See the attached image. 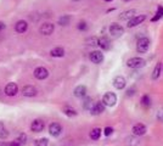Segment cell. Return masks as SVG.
<instances>
[{
    "label": "cell",
    "mask_w": 163,
    "mask_h": 146,
    "mask_svg": "<svg viewBox=\"0 0 163 146\" xmlns=\"http://www.w3.org/2000/svg\"><path fill=\"white\" fill-rule=\"evenodd\" d=\"M150 48V39L146 38V37H142L138 40V44H136V51L139 54H145Z\"/></svg>",
    "instance_id": "obj_1"
},
{
    "label": "cell",
    "mask_w": 163,
    "mask_h": 146,
    "mask_svg": "<svg viewBox=\"0 0 163 146\" xmlns=\"http://www.w3.org/2000/svg\"><path fill=\"white\" fill-rule=\"evenodd\" d=\"M102 104H104L105 106L113 107V106L117 104V96H116V94H115V93H111V91L106 93V94L104 95V98H102Z\"/></svg>",
    "instance_id": "obj_2"
},
{
    "label": "cell",
    "mask_w": 163,
    "mask_h": 146,
    "mask_svg": "<svg viewBox=\"0 0 163 146\" xmlns=\"http://www.w3.org/2000/svg\"><path fill=\"white\" fill-rule=\"evenodd\" d=\"M127 66L130 68H141L145 66V60L142 57H131L127 61Z\"/></svg>",
    "instance_id": "obj_3"
},
{
    "label": "cell",
    "mask_w": 163,
    "mask_h": 146,
    "mask_svg": "<svg viewBox=\"0 0 163 146\" xmlns=\"http://www.w3.org/2000/svg\"><path fill=\"white\" fill-rule=\"evenodd\" d=\"M108 31H110V34L113 38H118V37H121V35L124 34V28L121 25H118V23H112L110 26V29Z\"/></svg>",
    "instance_id": "obj_4"
},
{
    "label": "cell",
    "mask_w": 163,
    "mask_h": 146,
    "mask_svg": "<svg viewBox=\"0 0 163 146\" xmlns=\"http://www.w3.org/2000/svg\"><path fill=\"white\" fill-rule=\"evenodd\" d=\"M21 94L23 95V96H26V98H34V96H37L38 95V90H37V88L34 87V85H25L23 88H22V90H21Z\"/></svg>",
    "instance_id": "obj_5"
},
{
    "label": "cell",
    "mask_w": 163,
    "mask_h": 146,
    "mask_svg": "<svg viewBox=\"0 0 163 146\" xmlns=\"http://www.w3.org/2000/svg\"><path fill=\"white\" fill-rule=\"evenodd\" d=\"M33 75L38 81H44L49 77V71L45 67H37L33 72Z\"/></svg>",
    "instance_id": "obj_6"
},
{
    "label": "cell",
    "mask_w": 163,
    "mask_h": 146,
    "mask_svg": "<svg viewBox=\"0 0 163 146\" xmlns=\"http://www.w3.org/2000/svg\"><path fill=\"white\" fill-rule=\"evenodd\" d=\"M61 133H62V125H61L60 123L54 122V123H51V124L49 125V134H50L51 136L57 138V136L61 135Z\"/></svg>",
    "instance_id": "obj_7"
},
{
    "label": "cell",
    "mask_w": 163,
    "mask_h": 146,
    "mask_svg": "<svg viewBox=\"0 0 163 146\" xmlns=\"http://www.w3.org/2000/svg\"><path fill=\"white\" fill-rule=\"evenodd\" d=\"M146 20V16L145 15H138V16H133L131 18L128 20V27L129 28H134L139 25H141L144 21Z\"/></svg>",
    "instance_id": "obj_8"
},
{
    "label": "cell",
    "mask_w": 163,
    "mask_h": 146,
    "mask_svg": "<svg viewBox=\"0 0 163 146\" xmlns=\"http://www.w3.org/2000/svg\"><path fill=\"white\" fill-rule=\"evenodd\" d=\"M18 93V87L16 83H8L4 88V94L6 96H15Z\"/></svg>",
    "instance_id": "obj_9"
},
{
    "label": "cell",
    "mask_w": 163,
    "mask_h": 146,
    "mask_svg": "<svg viewBox=\"0 0 163 146\" xmlns=\"http://www.w3.org/2000/svg\"><path fill=\"white\" fill-rule=\"evenodd\" d=\"M54 29H55V26H54L52 23L45 22V23H43V25L40 26L39 32H40V34H43V35H51V34L54 33Z\"/></svg>",
    "instance_id": "obj_10"
},
{
    "label": "cell",
    "mask_w": 163,
    "mask_h": 146,
    "mask_svg": "<svg viewBox=\"0 0 163 146\" xmlns=\"http://www.w3.org/2000/svg\"><path fill=\"white\" fill-rule=\"evenodd\" d=\"M44 128H45V123L42 119H34L31 124V130L33 133H40L44 130Z\"/></svg>",
    "instance_id": "obj_11"
},
{
    "label": "cell",
    "mask_w": 163,
    "mask_h": 146,
    "mask_svg": "<svg viewBox=\"0 0 163 146\" xmlns=\"http://www.w3.org/2000/svg\"><path fill=\"white\" fill-rule=\"evenodd\" d=\"M89 57H90V61L93 63H95V65H99V63H101L104 61V54L101 51H99V50L91 51L90 55H89Z\"/></svg>",
    "instance_id": "obj_12"
},
{
    "label": "cell",
    "mask_w": 163,
    "mask_h": 146,
    "mask_svg": "<svg viewBox=\"0 0 163 146\" xmlns=\"http://www.w3.org/2000/svg\"><path fill=\"white\" fill-rule=\"evenodd\" d=\"M90 113L94 114V116H98V114H101L102 112H105V105L102 102H96V104H93V106L90 107Z\"/></svg>",
    "instance_id": "obj_13"
},
{
    "label": "cell",
    "mask_w": 163,
    "mask_h": 146,
    "mask_svg": "<svg viewBox=\"0 0 163 146\" xmlns=\"http://www.w3.org/2000/svg\"><path fill=\"white\" fill-rule=\"evenodd\" d=\"M125 85H127V81H125V78H124L123 76H117V77L113 79V87H115L116 89L122 90V89L125 88Z\"/></svg>",
    "instance_id": "obj_14"
},
{
    "label": "cell",
    "mask_w": 163,
    "mask_h": 146,
    "mask_svg": "<svg viewBox=\"0 0 163 146\" xmlns=\"http://www.w3.org/2000/svg\"><path fill=\"white\" fill-rule=\"evenodd\" d=\"M27 29H28V23H27V21L20 20V21L16 22V25H15V31H16V33L22 34V33H25Z\"/></svg>",
    "instance_id": "obj_15"
},
{
    "label": "cell",
    "mask_w": 163,
    "mask_h": 146,
    "mask_svg": "<svg viewBox=\"0 0 163 146\" xmlns=\"http://www.w3.org/2000/svg\"><path fill=\"white\" fill-rule=\"evenodd\" d=\"M133 134L135 136H141V135H145L146 134V127L142 124V123H138L133 127Z\"/></svg>",
    "instance_id": "obj_16"
},
{
    "label": "cell",
    "mask_w": 163,
    "mask_h": 146,
    "mask_svg": "<svg viewBox=\"0 0 163 146\" xmlns=\"http://www.w3.org/2000/svg\"><path fill=\"white\" fill-rule=\"evenodd\" d=\"M73 94L75 98H84L87 95V87L85 85H78L74 88Z\"/></svg>",
    "instance_id": "obj_17"
},
{
    "label": "cell",
    "mask_w": 163,
    "mask_h": 146,
    "mask_svg": "<svg viewBox=\"0 0 163 146\" xmlns=\"http://www.w3.org/2000/svg\"><path fill=\"white\" fill-rule=\"evenodd\" d=\"M98 45H99L102 50H110V48H111L110 40H108V38H106V37H101L100 39H98Z\"/></svg>",
    "instance_id": "obj_18"
},
{
    "label": "cell",
    "mask_w": 163,
    "mask_h": 146,
    "mask_svg": "<svg viewBox=\"0 0 163 146\" xmlns=\"http://www.w3.org/2000/svg\"><path fill=\"white\" fill-rule=\"evenodd\" d=\"M50 55H51L52 57H63V56H65V49L61 48V46H56V48L51 49Z\"/></svg>",
    "instance_id": "obj_19"
},
{
    "label": "cell",
    "mask_w": 163,
    "mask_h": 146,
    "mask_svg": "<svg viewBox=\"0 0 163 146\" xmlns=\"http://www.w3.org/2000/svg\"><path fill=\"white\" fill-rule=\"evenodd\" d=\"M62 112H63L67 117H75V116L78 114L77 110H75V108H73L72 106H63Z\"/></svg>",
    "instance_id": "obj_20"
},
{
    "label": "cell",
    "mask_w": 163,
    "mask_h": 146,
    "mask_svg": "<svg viewBox=\"0 0 163 146\" xmlns=\"http://www.w3.org/2000/svg\"><path fill=\"white\" fill-rule=\"evenodd\" d=\"M10 136V131L5 128V124L3 122H0V140H5Z\"/></svg>",
    "instance_id": "obj_21"
},
{
    "label": "cell",
    "mask_w": 163,
    "mask_h": 146,
    "mask_svg": "<svg viewBox=\"0 0 163 146\" xmlns=\"http://www.w3.org/2000/svg\"><path fill=\"white\" fill-rule=\"evenodd\" d=\"M135 12H136V10H134V9H131V10H127V11H124V12H122V14H121L119 20H121V21L129 20V18H131V17L134 16V14H135Z\"/></svg>",
    "instance_id": "obj_22"
},
{
    "label": "cell",
    "mask_w": 163,
    "mask_h": 146,
    "mask_svg": "<svg viewBox=\"0 0 163 146\" xmlns=\"http://www.w3.org/2000/svg\"><path fill=\"white\" fill-rule=\"evenodd\" d=\"M161 69H162V63L161 62H158L156 66H155V68H153V72H152V79L153 81H156V79H158L159 78V75H161Z\"/></svg>",
    "instance_id": "obj_23"
},
{
    "label": "cell",
    "mask_w": 163,
    "mask_h": 146,
    "mask_svg": "<svg viewBox=\"0 0 163 146\" xmlns=\"http://www.w3.org/2000/svg\"><path fill=\"white\" fill-rule=\"evenodd\" d=\"M71 22V16L69 15H62L58 18V25L60 26H68Z\"/></svg>",
    "instance_id": "obj_24"
},
{
    "label": "cell",
    "mask_w": 163,
    "mask_h": 146,
    "mask_svg": "<svg viewBox=\"0 0 163 146\" xmlns=\"http://www.w3.org/2000/svg\"><path fill=\"white\" fill-rule=\"evenodd\" d=\"M100 136H101V129H100V128H94V129H91V131H90V139H93V140H99Z\"/></svg>",
    "instance_id": "obj_25"
},
{
    "label": "cell",
    "mask_w": 163,
    "mask_h": 146,
    "mask_svg": "<svg viewBox=\"0 0 163 146\" xmlns=\"http://www.w3.org/2000/svg\"><path fill=\"white\" fill-rule=\"evenodd\" d=\"M0 146H23L20 141H18V139L16 138L15 140H12V141H9V142H6V141H0Z\"/></svg>",
    "instance_id": "obj_26"
},
{
    "label": "cell",
    "mask_w": 163,
    "mask_h": 146,
    "mask_svg": "<svg viewBox=\"0 0 163 146\" xmlns=\"http://www.w3.org/2000/svg\"><path fill=\"white\" fill-rule=\"evenodd\" d=\"M34 145L35 146H48L49 145V140L46 138H42V139H38L34 141Z\"/></svg>",
    "instance_id": "obj_27"
},
{
    "label": "cell",
    "mask_w": 163,
    "mask_h": 146,
    "mask_svg": "<svg viewBox=\"0 0 163 146\" xmlns=\"http://www.w3.org/2000/svg\"><path fill=\"white\" fill-rule=\"evenodd\" d=\"M141 105L145 106V107H150L151 106V99L148 95H144L142 99H141Z\"/></svg>",
    "instance_id": "obj_28"
},
{
    "label": "cell",
    "mask_w": 163,
    "mask_h": 146,
    "mask_svg": "<svg viewBox=\"0 0 163 146\" xmlns=\"http://www.w3.org/2000/svg\"><path fill=\"white\" fill-rule=\"evenodd\" d=\"M93 106V101H91V98H87L85 101H84V108L85 110H90V107Z\"/></svg>",
    "instance_id": "obj_29"
},
{
    "label": "cell",
    "mask_w": 163,
    "mask_h": 146,
    "mask_svg": "<svg viewBox=\"0 0 163 146\" xmlns=\"http://www.w3.org/2000/svg\"><path fill=\"white\" fill-rule=\"evenodd\" d=\"M161 17H163V8H158L156 16H155L152 20H153V21H157V20H158V18H161Z\"/></svg>",
    "instance_id": "obj_30"
},
{
    "label": "cell",
    "mask_w": 163,
    "mask_h": 146,
    "mask_svg": "<svg viewBox=\"0 0 163 146\" xmlns=\"http://www.w3.org/2000/svg\"><path fill=\"white\" fill-rule=\"evenodd\" d=\"M87 44H88V45H93V46L98 45V38H95V37L89 38V39L87 40Z\"/></svg>",
    "instance_id": "obj_31"
},
{
    "label": "cell",
    "mask_w": 163,
    "mask_h": 146,
    "mask_svg": "<svg viewBox=\"0 0 163 146\" xmlns=\"http://www.w3.org/2000/svg\"><path fill=\"white\" fill-rule=\"evenodd\" d=\"M17 139H18V141H20L22 145H25V144L27 142V135H26V134H20V136H18Z\"/></svg>",
    "instance_id": "obj_32"
},
{
    "label": "cell",
    "mask_w": 163,
    "mask_h": 146,
    "mask_svg": "<svg viewBox=\"0 0 163 146\" xmlns=\"http://www.w3.org/2000/svg\"><path fill=\"white\" fill-rule=\"evenodd\" d=\"M135 141H138V140L134 139V138H127V144H128V145H131V146L139 145V142H135Z\"/></svg>",
    "instance_id": "obj_33"
},
{
    "label": "cell",
    "mask_w": 163,
    "mask_h": 146,
    "mask_svg": "<svg viewBox=\"0 0 163 146\" xmlns=\"http://www.w3.org/2000/svg\"><path fill=\"white\" fill-rule=\"evenodd\" d=\"M78 29H80V31H87L88 29V25L83 21V22H79L78 23Z\"/></svg>",
    "instance_id": "obj_34"
},
{
    "label": "cell",
    "mask_w": 163,
    "mask_h": 146,
    "mask_svg": "<svg viewBox=\"0 0 163 146\" xmlns=\"http://www.w3.org/2000/svg\"><path fill=\"white\" fill-rule=\"evenodd\" d=\"M157 119L159 121V122H163V107L161 108V110H158V112H157Z\"/></svg>",
    "instance_id": "obj_35"
},
{
    "label": "cell",
    "mask_w": 163,
    "mask_h": 146,
    "mask_svg": "<svg viewBox=\"0 0 163 146\" xmlns=\"http://www.w3.org/2000/svg\"><path fill=\"white\" fill-rule=\"evenodd\" d=\"M104 133H105V135H106V136H108V135H111V134L113 133V129H112L111 127H106V128H105V130H104Z\"/></svg>",
    "instance_id": "obj_36"
},
{
    "label": "cell",
    "mask_w": 163,
    "mask_h": 146,
    "mask_svg": "<svg viewBox=\"0 0 163 146\" xmlns=\"http://www.w3.org/2000/svg\"><path fill=\"white\" fill-rule=\"evenodd\" d=\"M5 28V23L4 22H2V21H0V31H3Z\"/></svg>",
    "instance_id": "obj_37"
},
{
    "label": "cell",
    "mask_w": 163,
    "mask_h": 146,
    "mask_svg": "<svg viewBox=\"0 0 163 146\" xmlns=\"http://www.w3.org/2000/svg\"><path fill=\"white\" fill-rule=\"evenodd\" d=\"M105 2H107V3H110V2H112V0H105Z\"/></svg>",
    "instance_id": "obj_38"
},
{
    "label": "cell",
    "mask_w": 163,
    "mask_h": 146,
    "mask_svg": "<svg viewBox=\"0 0 163 146\" xmlns=\"http://www.w3.org/2000/svg\"><path fill=\"white\" fill-rule=\"evenodd\" d=\"M73 2H79V0H73Z\"/></svg>",
    "instance_id": "obj_39"
},
{
    "label": "cell",
    "mask_w": 163,
    "mask_h": 146,
    "mask_svg": "<svg viewBox=\"0 0 163 146\" xmlns=\"http://www.w3.org/2000/svg\"><path fill=\"white\" fill-rule=\"evenodd\" d=\"M124 2H130V0H124Z\"/></svg>",
    "instance_id": "obj_40"
},
{
    "label": "cell",
    "mask_w": 163,
    "mask_h": 146,
    "mask_svg": "<svg viewBox=\"0 0 163 146\" xmlns=\"http://www.w3.org/2000/svg\"><path fill=\"white\" fill-rule=\"evenodd\" d=\"M0 94H2V90H0Z\"/></svg>",
    "instance_id": "obj_41"
}]
</instances>
